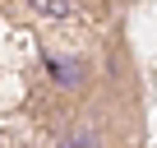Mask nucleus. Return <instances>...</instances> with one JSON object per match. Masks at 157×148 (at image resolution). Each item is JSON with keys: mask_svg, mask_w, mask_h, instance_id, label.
Instances as JSON below:
<instances>
[{"mask_svg": "<svg viewBox=\"0 0 157 148\" xmlns=\"http://www.w3.org/2000/svg\"><path fill=\"white\" fill-rule=\"evenodd\" d=\"M46 69H51V79L56 88H83L88 84V60L83 56H46Z\"/></svg>", "mask_w": 157, "mask_h": 148, "instance_id": "1", "label": "nucleus"}, {"mask_svg": "<svg viewBox=\"0 0 157 148\" xmlns=\"http://www.w3.org/2000/svg\"><path fill=\"white\" fill-rule=\"evenodd\" d=\"M60 148H97V139H93L88 130H74V134H65V139H60Z\"/></svg>", "mask_w": 157, "mask_h": 148, "instance_id": "3", "label": "nucleus"}, {"mask_svg": "<svg viewBox=\"0 0 157 148\" xmlns=\"http://www.w3.org/2000/svg\"><path fill=\"white\" fill-rule=\"evenodd\" d=\"M74 5L78 0H23V10L33 19H65V14H74Z\"/></svg>", "mask_w": 157, "mask_h": 148, "instance_id": "2", "label": "nucleus"}]
</instances>
